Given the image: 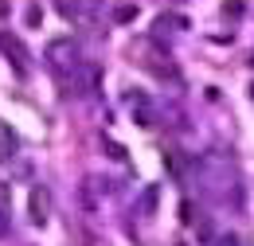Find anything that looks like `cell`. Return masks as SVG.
I'll use <instances>...</instances> for the list:
<instances>
[{
	"mask_svg": "<svg viewBox=\"0 0 254 246\" xmlns=\"http://www.w3.org/2000/svg\"><path fill=\"white\" fill-rule=\"evenodd\" d=\"M153 203H157V191L149 187V191H145V199H141V207H145V211H153Z\"/></svg>",
	"mask_w": 254,
	"mask_h": 246,
	"instance_id": "cell-6",
	"label": "cell"
},
{
	"mask_svg": "<svg viewBox=\"0 0 254 246\" xmlns=\"http://www.w3.org/2000/svg\"><path fill=\"white\" fill-rule=\"evenodd\" d=\"M55 8H59L63 16H78V12H82V0H55Z\"/></svg>",
	"mask_w": 254,
	"mask_h": 246,
	"instance_id": "cell-4",
	"label": "cell"
},
{
	"mask_svg": "<svg viewBox=\"0 0 254 246\" xmlns=\"http://www.w3.org/2000/svg\"><path fill=\"white\" fill-rule=\"evenodd\" d=\"M0 51L12 59V66H16V74H28L32 70V62H28V51H24V43L16 39V35H8V31H0Z\"/></svg>",
	"mask_w": 254,
	"mask_h": 246,
	"instance_id": "cell-1",
	"label": "cell"
},
{
	"mask_svg": "<svg viewBox=\"0 0 254 246\" xmlns=\"http://www.w3.org/2000/svg\"><path fill=\"white\" fill-rule=\"evenodd\" d=\"M16 156V133L0 122V160H12Z\"/></svg>",
	"mask_w": 254,
	"mask_h": 246,
	"instance_id": "cell-3",
	"label": "cell"
},
{
	"mask_svg": "<svg viewBox=\"0 0 254 246\" xmlns=\"http://www.w3.org/2000/svg\"><path fill=\"white\" fill-rule=\"evenodd\" d=\"M251 98H254V86H251Z\"/></svg>",
	"mask_w": 254,
	"mask_h": 246,
	"instance_id": "cell-9",
	"label": "cell"
},
{
	"mask_svg": "<svg viewBox=\"0 0 254 246\" xmlns=\"http://www.w3.org/2000/svg\"><path fill=\"white\" fill-rule=\"evenodd\" d=\"M251 66H254V55H251Z\"/></svg>",
	"mask_w": 254,
	"mask_h": 246,
	"instance_id": "cell-8",
	"label": "cell"
},
{
	"mask_svg": "<svg viewBox=\"0 0 254 246\" xmlns=\"http://www.w3.org/2000/svg\"><path fill=\"white\" fill-rule=\"evenodd\" d=\"M47 207H51L47 187H35V191H32V219H35V223H47Z\"/></svg>",
	"mask_w": 254,
	"mask_h": 246,
	"instance_id": "cell-2",
	"label": "cell"
},
{
	"mask_svg": "<svg viewBox=\"0 0 254 246\" xmlns=\"http://www.w3.org/2000/svg\"><path fill=\"white\" fill-rule=\"evenodd\" d=\"M133 16H137V8H133V4H118V8H114V20H118V24H129Z\"/></svg>",
	"mask_w": 254,
	"mask_h": 246,
	"instance_id": "cell-5",
	"label": "cell"
},
{
	"mask_svg": "<svg viewBox=\"0 0 254 246\" xmlns=\"http://www.w3.org/2000/svg\"><path fill=\"white\" fill-rule=\"evenodd\" d=\"M215 246H243V243H239V239H219Z\"/></svg>",
	"mask_w": 254,
	"mask_h": 246,
	"instance_id": "cell-7",
	"label": "cell"
}]
</instances>
